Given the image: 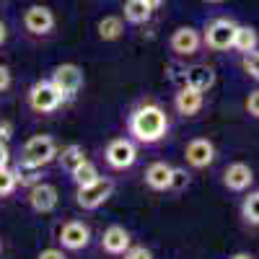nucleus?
Returning <instances> with one entry per match:
<instances>
[{
	"instance_id": "21",
	"label": "nucleus",
	"mask_w": 259,
	"mask_h": 259,
	"mask_svg": "<svg viewBox=\"0 0 259 259\" xmlns=\"http://www.w3.org/2000/svg\"><path fill=\"white\" fill-rule=\"evenodd\" d=\"M259 50V34L254 26H246V24H239L236 26V36H233V52L236 55H246V52H254Z\"/></svg>"
},
{
	"instance_id": "10",
	"label": "nucleus",
	"mask_w": 259,
	"mask_h": 259,
	"mask_svg": "<svg viewBox=\"0 0 259 259\" xmlns=\"http://www.w3.org/2000/svg\"><path fill=\"white\" fill-rule=\"evenodd\" d=\"M184 166L192 171H197V174H202V171L212 168L215 158H218V148H215V143L210 138H192L187 145H184Z\"/></svg>"
},
{
	"instance_id": "22",
	"label": "nucleus",
	"mask_w": 259,
	"mask_h": 259,
	"mask_svg": "<svg viewBox=\"0 0 259 259\" xmlns=\"http://www.w3.org/2000/svg\"><path fill=\"white\" fill-rule=\"evenodd\" d=\"M96 31H99L101 41H117L124 36V18L122 16H104V18H99Z\"/></svg>"
},
{
	"instance_id": "13",
	"label": "nucleus",
	"mask_w": 259,
	"mask_h": 259,
	"mask_svg": "<svg viewBox=\"0 0 259 259\" xmlns=\"http://www.w3.org/2000/svg\"><path fill=\"white\" fill-rule=\"evenodd\" d=\"M57 202H60V192H57L55 184H50V182H36V184L26 187V205H29L31 212H36V215H50V212H55Z\"/></svg>"
},
{
	"instance_id": "25",
	"label": "nucleus",
	"mask_w": 259,
	"mask_h": 259,
	"mask_svg": "<svg viewBox=\"0 0 259 259\" xmlns=\"http://www.w3.org/2000/svg\"><path fill=\"white\" fill-rule=\"evenodd\" d=\"M192 187V171L187 166H174V179H171V192L168 194H182Z\"/></svg>"
},
{
	"instance_id": "3",
	"label": "nucleus",
	"mask_w": 259,
	"mask_h": 259,
	"mask_svg": "<svg viewBox=\"0 0 259 259\" xmlns=\"http://www.w3.org/2000/svg\"><path fill=\"white\" fill-rule=\"evenodd\" d=\"M57 150H60V145H57V140L52 135H34V138H29L24 145H21L16 166L18 168H36V171H41V168H47L50 163H55Z\"/></svg>"
},
{
	"instance_id": "4",
	"label": "nucleus",
	"mask_w": 259,
	"mask_h": 259,
	"mask_svg": "<svg viewBox=\"0 0 259 259\" xmlns=\"http://www.w3.org/2000/svg\"><path fill=\"white\" fill-rule=\"evenodd\" d=\"M65 104L68 101H65V96L57 91V85L50 78H41V80L31 83L29 91H26V106L36 117H52L62 109Z\"/></svg>"
},
{
	"instance_id": "14",
	"label": "nucleus",
	"mask_w": 259,
	"mask_h": 259,
	"mask_svg": "<svg viewBox=\"0 0 259 259\" xmlns=\"http://www.w3.org/2000/svg\"><path fill=\"white\" fill-rule=\"evenodd\" d=\"M221 184L231 194H244V192H249L254 187V168L249 163H244V161H231L221 171Z\"/></svg>"
},
{
	"instance_id": "35",
	"label": "nucleus",
	"mask_w": 259,
	"mask_h": 259,
	"mask_svg": "<svg viewBox=\"0 0 259 259\" xmlns=\"http://www.w3.org/2000/svg\"><path fill=\"white\" fill-rule=\"evenodd\" d=\"M145 3H148L150 8H153V11H158V8H161V6L166 3V0H145Z\"/></svg>"
},
{
	"instance_id": "5",
	"label": "nucleus",
	"mask_w": 259,
	"mask_h": 259,
	"mask_svg": "<svg viewBox=\"0 0 259 259\" xmlns=\"http://www.w3.org/2000/svg\"><path fill=\"white\" fill-rule=\"evenodd\" d=\"M55 241H57L60 249H65L68 254H83V251H89V246L94 241V233H91V226L85 221L68 218V221H62L57 226Z\"/></svg>"
},
{
	"instance_id": "26",
	"label": "nucleus",
	"mask_w": 259,
	"mask_h": 259,
	"mask_svg": "<svg viewBox=\"0 0 259 259\" xmlns=\"http://www.w3.org/2000/svg\"><path fill=\"white\" fill-rule=\"evenodd\" d=\"M241 73L246 75V78H251L254 83H259V50H254V52H246V55H241Z\"/></svg>"
},
{
	"instance_id": "6",
	"label": "nucleus",
	"mask_w": 259,
	"mask_h": 259,
	"mask_svg": "<svg viewBox=\"0 0 259 259\" xmlns=\"http://www.w3.org/2000/svg\"><path fill=\"white\" fill-rule=\"evenodd\" d=\"M117 189L114 177H101L94 184H85V187H75L73 194V202L83 210V212H96L101 205H106L112 200V194Z\"/></svg>"
},
{
	"instance_id": "34",
	"label": "nucleus",
	"mask_w": 259,
	"mask_h": 259,
	"mask_svg": "<svg viewBox=\"0 0 259 259\" xmlns=\"http://www.w3.org/2000/svg\"><path fill=\"white\" fill-rule=\"evenodd\" d=\"M6 41H8V26L3 24V21H0V47H3Z\"/></svg>"
},
{
	"instance_id": "18",
	"label": "nucleus",
	"mask_w": 259,
	"mask_h": 259,
	"mask_svg": "<svg viewBox=\"0 0 259 259\" xmlns=\"http://www.w3.org/2000/svg\"><path fill=\"white\" fill-rule=\"evenodd\" d=\"M85 158H89V153H85V148H83L80 143H68V145H62V148L57 150L55 163L65 171V174H70V171L78 168Z\"/></svg>"
},
{
	"instance_id": "11",
	"label": "nucleus",
	"mask_w": 259,
	"mask_h": 259,
	"mask_svg": "<svg viewBox=\"0 0 259 259\" xmlns=\"http://www.w3.org/2000/svg\"><path fill=\"white\" fill-rule=\"evenodd\" d=\"M50 80L57 85V91L65 96V101H75L78 94L83 91V85H85V75H83V68L75 62H62L57 65V68L52 70Z\"/></svg>"
},
{
	"instance_id": "1",
	"label": "nucleus",
	"mask_w": 259,
	"mask_h": 259,
	"mask_svg": "<svg viewBox=\"0 0 259 259\" xmlns=\"http://www.w3.org/2000/svg\"><path fill=\"white\" fill-rule=\"evenodd\" d=\"M124 135L140 148H161L174 135L171 112L156 96H140L124 114Z\"/></svg>"
},
{
	"instance_id": "23",
	"label": "nucleus",
	"mask_w": 259,
	"mask_h": 259,
	"mask_svg": "<svg viewBox=\"0 0 259 259\" xmlns=\"http://www.w3.org/2000/svg\"><path fill=\"white\" fill-rule=\"evenodd\" d=\"M70 182H73V187H85V184H94L96 179H101L104 174H101V168H99V163H94L91 158H85L78 168H73L70 171Z\"/></svg>"
},
{
	"instance_id": "15",
	"label": "nucleus",
	"mask_w": 259,
	"mask_h": 259,
	"mask_svg": "<svg viewBox=\"0 0 259 259\" xmlns=\"http://www.w3.org/2000/svg\"><path fill=\"white\" fill-rule=\"evenodd\" d=\"M143 187L156 192V194H168L171 192V179H174V166L163 158H156L150 161L145 168H143Z\"/></svg>"
},
{
	"instance_id": "7",
	"label": "nucleus",
	"mask_w": 259,
	"mask_h": 259,
	"mask_svg": "<svg viewBox=\"0 0 259 259\" xmlns=\"http://www.w3.org/2000/svg\"><path fill=\"white\" fill-rule=\"evenodd\" d=\"M236 21L228 16L210 18L202 29V45L207 52H228L233 50V36H236Z\"/></svg>"
},
{
	"instance_id": "19",
	"label": "nucleus",
	"mask_w": 259,
	"mask_h": 259,
	"mask_svg": "<svg viewBox=\"0 0 259 259\" xmlns=\"http://www.w3.org/2000/svg\"><path fill=\"white\" fill-rule=\"evenodd\" d=\"M239 218H241L244 228H249V231L259 228V189L244 192V200L239 205Z\"/></svg>"
},
{
	"instance_id": "30",
	"label": "nucleus",
	"mask_w": 259,
	"mask_h": 259,
	"mask_svg": "<svg viewBox=\"0 0 259 259\" xmlns=\"http://www.w3.org/2000/svg\"><path fill=\"white\" fill-rule=\"evenodd\" d=\"M13 85V73L8 65H0V94H6L8 89Z\"/></svg>"
},
{
	"instance_id": "16",
	"label": "nucleus",
	"mask_w": 259,
	"mask_h": 259,
	"mask_svg": "<svg viewBox=\"0 0 259 259\" xmlns=\"http://www.w3.org/2000/svg\"><path fill=\"white\" fill-rule=\"evenodd\" d=\"M179 80H182V85L210 94L215 89V83H218V73H215V68L207 62H194V65H184L182 73H179Z\"/></svg>"
},
{
	"instance_id": "17",
	"label": "nucleus",
	"mask_w": 259,
	"mask_h": 259,
	"mask_svg": "<svg viewBox=\"0 0 259 259\" xmlns=\"http://www.w3.org/2000/svg\"><path fill=\"white\" fill-rule=\"evenodd\" d=\"M130 246H133V233H130L124 226L119 223H112V226H106L99 236V249L101 254L106 256H112V259H119Z\"/></svg>"
},
{
	"instance_id": "28",
	"label": "nucleus",
	"mask_w": 259,
	"mask_h": 259,
	"mask_svg": "<svg viewBox=\"0 0 259 259\" xmlns=\"http://www.w3.org/2000/svg\"><path fill=\"white\" fill-rule=\"evenodd\" d=\"M119 259H156V256H153V251H150L148 246H143V244H133V246H130Z\"/></svg>"
},
{
	"instance_id": "27",
	"label": "nucleus",
	"mask_w": 259,
	"mask_h": 259,
	"mask_svg": "<svg viewBox=\"0 0 259 259\" xmlns=\"http://www.w3.org/2000/svg\"><path fill=\"white\" fill-rule=\"evenodd\" d=\"M244 112H246L251 119L259 122V89H251V91L246 94V99H244Z\"/></svg>"
},
{
	"instance_id": "12",
	"label": "nucleus",
	"mask_w": 259,
	"mask_h": 259,
	"mask_svg": "<svg viewBox=\"0 0 259 259\" xmlns=\"http://www.w3.org/2000/svg\"><path fill=\"white\" fill-rule=\"evenodd\" d=\"M171 109L182 119H194L207 109V94L189 89V85H179L174 96H171Z\"/></svg>"
},
{
	"instance_id": "37",
	"label": "nucleus",
	"mask_w": 259,
	"mask_h": 259,
	"mask_svg": "<svg viewBox=\"0 0 259 259\" xmlns=\"http://www.w3.org/2000/svg\"><path fill=\"white\" fill-rule=\"evenodd\" d=\"M0 254H3V241H0Z\"/></svg>"
},
{
	"instance_id": "33",
	"label": "nucleus",
	"mask_w": 259,
	"mask_h": 259,
	"mask_svg": "<svg viewBox=\"0 0 259 259\" xmlns=\"http://www.w3.org/2000/svg\"><path fill=\"white\" fill-rule=\"evenodd\" d=\"M228 259H256V256H254L251 251H233Z\"/></svg>"
},
{
	"instance_id": "20",
	"label": "nucleus",
	"mask_w": 259,
	"mask_h": 259,
	"mask_svg": "<svg viewBox=\"0 0 259 259\" xmlns=\"http://www.w3.org/2000/svg\"><path fill=\"white\" fill-rule=\"evenodd\" d=\"M150 16H153V8H150L145 0H124V11H122L124 24L143 26V24H148V21H150Z\"/></svg>"
},
{
	"instance_id": "29",
	"label": "nucleus",
	"mask_w": 259,
	"mask_h": 259,
	"mask_svg": "<svg viewBox=\"0 0 259 259\" xmlns=\"http://www.w3.org/2000/svg\"><path fill=\"white\" fill-rule=\"evenodd\" d=\"M36 259H70V256H68V251L60 249V246H47V249H41L36 254Z\"/></svg>"
},
{
	"instance_id": "36",
	"label": "nucleus",
	"mask_w": 259,
	"mask_h": 259,
	"mask_svg": "<svg viewBox=\"0 0 259 259\" xmlns=\"http://www.w3.org/2000/svg\"><path fill=\"white\" fill-rule=\"evenodd\" d=\"M202 3H207V6H221V3H226V0H202Z\"/></svg>"
},
{
	"instance_id": "24",
	"label": "nucleus",
	"mask_w": 259,
	"mask_h": 259,
	"mask_svg": "<svg viewBox=\"0 0 259 259\" xmlns=\"http://www.w3.org/2000/svg\"><path fill=\"white\" fill-rule=\"evenodd\" d=\"M18 187H21L18 168L16 166H3L0 168V197H11Z\"/></svg>"
},
{
	"instance_id": "32",
	"label": "nucleus",
	"mask_w": 259,
	"mask_h": 259,
	"mask_svg": "<svg viewBox=\"0 0 259 259\" xmlns=\"http://www.w3.org/2000/svg\"><path fill=\"white\" fill-rule=\"evenodd\" d=\"M3 166H11V148H8V143L0 140V168Z\"/></svg>"
},
{
	"instance_id": "31",
	"label": "nucleus",
	"mask_w": 259,
	"mask_h": 259,
	"mask_svg": "<svg viewBox=\"0 0 259 259\" xmlns=\"http://www.w3.org/2000/svg\"><path fill=\"white\" fill-rule=\"evenodd\" d=\"M11 135H13V122H8V119H0V140L8 143V140H11Z\"/></svg>"
},
{
	"instance_id": "9",
	"label": "nucleus",
	"mask_w": 259,
	"mask_h": 259,
	"mask_svg": "<svg viewBox=\"0 0 259 259\" xmlns=\"http://www.w3.org/2000/svg\"><path fill=\"white\" fill-rule=\"evenodd\" d=\"M21 26L31 39H47L55 34V26H57L55 11L50 6H29L24 16H21Z\"/></svg>"
},
{
	"instance_id": "8",
	"label": "nucleus",
	"mask_w": 259,
	"mask_h": 259,
	"mask_svg": "<svg viewBox=\"0 0 259 259\" xmlns=\"http://www.w3.org/2000/svg\"><path fill=\"white\" fill-rule=\"evenodd\" d=\"M202 50H205L202 31L194 29V26H179V29L171 31V36H168V52H171V57L179 60V62L194 60Z\"/></svg>"
},
{
	"instance_id": "2",
	"label": "nucleus",
	"mask_w": 259,
	"mask_h": 259,
	"mask_svg": "<svg viewBox=\"0 0 259 259\" xmlns=\"http://www.w3.org/2000/svg\"><path fill=\"white\" fill-rule=\"evenodd\" d=\"M138 158H140V145L135 140H130L127 135H117L101 148V163L112 174H127V171H133Z\"/></svg>"
}]
</instances>
